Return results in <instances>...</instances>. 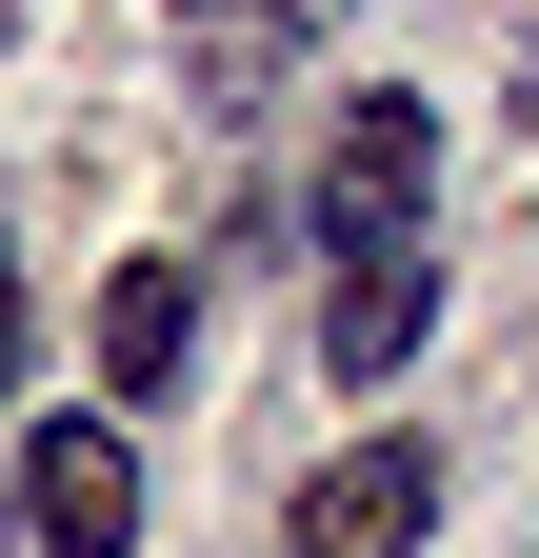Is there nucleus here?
Listing matches in <instances>:
<instances>
[{
    "label": "nucleus",
    "instance_id": "6",
    "mask_svg": "<svg viewBox=\"0 0 539 558\" xmlns=\"http://www.w3.org/2000/svg\"><path fill=\"white\" fill-rule=\"evenodd\" d=\"M0 399H21V259H0Z\"/></svg>",
    "mask_w": 539,
    "mask_h": 558
},
{
    "label": "nucleus",
    "instance_id": "3",
    "mask_svg": "<svg viewBox=\"0 0 539 558\" xmlns=\"http://www.w3.org/2000/svg\"><path fill=\"white\" fill-rule=\"evenodd\" d=\"M420 519H440V459L420 439H340L300 478V558H420Z\"/></svg>",
    "mask_w": 539,
    "mask_h": 558
},
{
    "label": "nucleus",
    "instance_id": "2",
    "mask_svg": "<svg viewBox=\"0 0 539 558\" xmlns=\"http://www.w3.org/2000/svg\"><path fill=\"white\" fill-rule=\"evenodd\" d=\"M21 519H40V558H141V439L120 418H40L21 439Z\"/></svg>",
    "mask_w": 539,
    "mask_h": 558
},
{
    "label": "nucleus",
    "instance_id": "7",
    "mask_svg": "<svg viewBox=\"0 0 539 558\" xmlns=\"http://www.w3.org/2000/svg\"><path fill=\"white\" fill-rule=\"evenodd\" d=\"M500 100H519V120H539V21H519V60H500Z\"/></svg>",
    "mask_w": 539,
    "mask_h": 558
},
{
    "label": "nucleus",
    "instance_id": "4",
    "mask_svg": "<svg viewBox=\"0 0 539 558\" xmlns=\"http://www.w3.org/2000/svg\"><path fill=\"white\" fill-rule=\"evenodd\" d=\"M420 319H440V240H399V259H340V300H320V360H340L360 399L420 360Z\"/></svg>",
    "mask_w": 539,
    "mask_h": 558
},
{
    "label": "nucleus",
    "instance_id": "8",
    "mask_svg": "<svg viewBox=\"0 0 539 558\" xmlns=\"http://www.w3.org/2000/svg\"><path fill=\"white\" fill-rule=\"evenodd\" d=\"M0 40H21V0H0Z\"/></svg>",
    "mask_w": 539,
    "mask_h": 558
},
{
    "label": "nucleus",
    "instance_id": "5",
    "mask_svg": "<svg viewBox=\"0 0 539 558\" xmlns=\"http://www.w3.org/2000/svg\"><path fill=\"white\" fill-rule=\"evenodd\" d=\"M180 339H200V279H180V259H120V279H100V379H120V399H160V379H180Z\"/></svg>",
    "mask_w": 539,
    "mask_h": 558
},
{
    "label": "nucleus",
    "instance_id": "1",
    "mask_svg": "<svg viewBox=\"0 0 539 558\" xmlns=\"http://www.w3.org/2000/svg\"><path fill=\"white\" fill-rule=\"evenodd\" d=\"M420 199H440V120L399 100V81H360L340 140H320V259H399V240H420Z\"/></svg>",
    "mask_w": 539,
    "mask_h": 558
}]
</instances>
